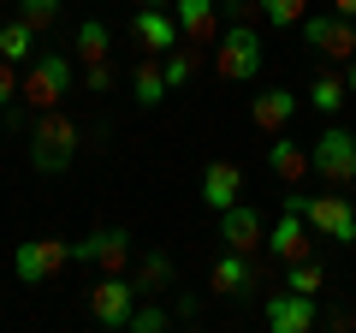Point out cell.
<instances>
[{
  "label": "cell",
  "instance_id": "13",
  "mask_svg": "<svg viewBox=\"0 0 356 333\" xmlns=\"http://www.w3.org/2000/svg\"><path fill=\"white\" fill-rule=\"evenodd\" d=\"M267 256L280 262V268L315 256V226H309L303 215H291V208H280V226H267Z\"/></svg>",
  "mask_w": 356,
  "mask_h": 333
},
{
  "label": "cell",
  "instance_id": "11",
  "mask_svg": "<svg viewBox=\"0 0 356 333\" xmlns=\"http://www.w3.org/2000/svg\"><path fill=\"white\" fill-rule=\"evenodd\" d=\"M131 36H137L143 54H172V48H184V30H178V18L166 13V6H137V13H131Z\"/></svg>",
  "mask_w": 356,
  "mask_h": 333
},
{
  "label": "cell",
  "instance_id": "19",
  "mask_svg": "<svg viewBox=\"0 0 356 333\" xmlns=\"http://www.w3.org/2000/svg\"><path fill=\"white\" fill-rule=\"evenodd\" d=\"M131 95H137V107H161L166 95H172V84H166V72H161V54H143V60L131 65Z\"/></svg>",
  "mask_w": 356,
  "mask_h": 333
},
{
  "label": "cell",
  "instance_id": "16",
  "mask_svg": "<svg viewBox=\"0 0 356 333\" xmlns=\"http://www.w3.org/2000/svg\"><path fill=\"white\" fill-rule=\"evenodd\" d=\"M208 292H220V297H243V292H255V268H250V256H243V250H220L214 268H208Z\"/></svg>",
  "mask_w": 356,
  "mask_h": 333
},
{
  "label": "cell",
  "instance_id": "1",
  "mask_svg": "<svg viewBox=\"0 0 356 333\" xmlns=\"http://www.w3.org/2000/svg\"><path fill=\"white\" fill-rule=\"evenodd\" d=\"M77 149H83V131H77V119L65 114V107H48V114H36V125H30V166L36 173H65V166L77 161Z\"/></svg>",
  "mask_w": 356,
  "mask_h": 333
},
{
  "label": "cell",
  "instance_id": "36",
  "mask_svg": "<svg viewBox=\"0 0 356 333\" xmlns=\"http://www.w3.org/2000/svg\"><path fill=\"white\" fill-rule=\"evenodd\" d=\"M137 6H172V0H137Z\"/></svg>",
  "mask_w": 356,
  "mask_h": 333
},
{
  "label": "cell",
  "instance_id": "30",
  "mask_svg": "<svg viewBox=\"0 0 356 333\" xmlns=\"http://www.w3.org/2000/svg\"><path fill=\"white\" fill-rule=\"evenodd\" d=\"M113 60H95V65H83V90H95V95H107V90H113Z\"/></svg>",
  "mask_w": 356,
  "mask_h": 333
},
{
  "label": "cell",
  "instance_id": "32",
  "mask_svg": "<svg viewBox=\"0 0 356 333\" xmlns=\"http://www.w3.org/2000/svg\"><path fill=\"white\" fill-rule=\"evenodd\" d=\"M321 327L327 333H356V316L350 309H321Z\"/></svg>",
  "mask_w": 356,
  "mask_h": 333
},
{
  "label": "cell",
  "instance_id": "25",
  "mask_svg": "<svg viewBox=\"0 0 356 333\" xmlns=\"http://www.w3.org/2000/svg\"><path fill=\"white\" fill-rule=\"evenodd\" d=\"M261 18L273 30H297L309 18V0H261Z\"/></svg>",
  "mask_w": 356,
  "mask_h": 333
},
{
  "label": "cell",
  "instance_id": "22",
  "mask_svg": "<svg viewBox=\"0 0 356 333\" xmlns=\"http://www.w3.org/2000/svg\"><path fill=\"white\" fill-rule=\"evenodd\" d=\"M36 36H42V30L36 24H24V18H6V24H0V54H6V60H13V65H24V60H36Z\"/></svg>",
  "mask_w": 356,
  "mask_h": 333
},
{
  "label": "cell",
  "instance_id": "29",
  "mask_svg": "<svg viewBox=\"0 0 356 333\" xmlns=\"http://www.w3.org/2000/svg\"><path fill=\"white\" fill-rule=\"evenodd\" d=\"M18 102H24V77H18V65L0 54V114H6V107H18Z\"/></svg>",
  "mask_w": 356,
  "mask_h": 333
},
{
  "label": "cell",
  "instance_id": "31",
  "mask_svg": "<svg viewBox=\"0 0 356 333\" xmlns=\"http://www.w3.org/2000/svg\"><path fill=\"white\" fill-rule=\"evenodd\" d=\"M255 13H261V0H220V18L226 24H250Z\"/></svg>",
  "mask_w": 356,
  "mask_h": 333
},
{
  "label": "cell",
  "instance_id": "4",
  "mask_svg": "<svg viewBox=\"0 0 356 333\" xmlns=\"http://www.w3.org/2000/svg\"><path fill=\"white\" fill-rule=\"evenodd\" d=\"M297 30H303V48L315 54V60H327V65H350L356 60V18H344V13H309Z\"/></svg>",
  "mask_w": 356,
  "mask_h": 333
},
{
  "label": "cell",
  "instance_id": "8",
  "mask_svg": "<svg viewBox=\"0 0 356 333\" xmlns=\"http://www.w3.org/2000/svg\"><path fill=\"white\" fill-rule=\"evenodd\" d=\"M72 256L89 262V268H102V274H125L131 268V232L125 226H95L89 238L72 244Z\"/></svg>",
  "mask_w": 356,
  "mask_h": 333
},
{
  "label": "cell",
  "instance_id": "35",
  "mask_svg": "<svg viewBox=\"0 0 356 333\" xmlns=\"http://www.w3.org/2000/svg\"><path fill=\"white\" fill-rule=\"evenodd\" d=\"M344 84H350V95H356V60H350V65H344Z\"/></svg>",
  "mask_w": 356,
  "mask_h": 333
},
{
  "label": "cell",
  "instance_id": "3",
  "mask_svg": "<svg viewBox=\"0 0 356 333\" xmlns=\"http://www.w3.org/2000/svg\"><path fill=\"white\" fill-rule=\"evenodd\" d=\"M267 65V48L261 36H255V24H226L214 42V72L226 77V84H250V77H261Z\"/></svg>",
  "mask_w": 356,
  "mask_h": 333
},
{
  "label": "cell",
  "instance_id": "34",
  "mask_svg": "<svg viewBox=\"0 0 356 333\" xmlns=\"http://www.w3.org/2000/svg\"><path fill=\"white\" fill-rule=\"evenodd\" d=\"M332 13H344V18H356V0H332Z\"/></svg>",
  "mask_w": 356,
  "mask_h": 333
},
{
  "label": "cell",
  "instance_id": "24",
  "mask_svg": "<svg viewBox=\"0 0 356 333\" xmlns=\"http://www.w3.org/2000/svg\"><path fill=\"white\" fill-rule=\"evenodd\" d=\"M285 286H291V292L321 297V286H327V268H321L315 256H303V262H285Z\"/></svg>",
  "mask_w": 356,
  "mask_h": 333
},
{
  "label": "cell",
  "instance_id": "5",
  "mask_svg": "<svg viewBox=\"0 0 356 333\" xmlns=\"http://www.w3.org/2000/svg\"><path fill=\"white\" fill-rule=\"evenodd\" d=\"M72 60L77 54H65V48H54V54H36L30 60V72H24V107H36V114H48V107H60L65 102V90H72Z\"/></svg>",
  "mask_w": 356,
  "mask_h": 333
},
{
  "label": "cell",
  "instance_id": "20",
  "mask_svg": "<svg viewBox=\"0 0 356 333\" xmlns=\"http://www.w3.org/2000/svg\"><path fill=\"white\" fill-rule=\"evenodd\" d=\"M172 280H178V268H172V256H161V250H149V256L131 268L137 297H161V292H172Z\"/></svg>",
  "mask_w": 356,
  "mask_h": 333
},
{
  "label": "cell",
  "instance_id": "27",
  "mask_svg": "<svg viewBox=\"0 0 356 333\" xmlns=\"http://www.w3.org/2000/svg\"><path fill=\"white\" fill-rule=\"evenodd\" d=\"M166 321H172V316H166L154 297H137V309H131L125 327H131V333H166Z\"/></svg>",
  "mask_w": 356,
  "mask_h": 333
},
{
  "label": "cell",
  "instance_id": "21",
  "mask_svg": "<svg viewBox=\"0 0 356 333\" xmlns=\"http://www.w3.org/2000/svg\"><path fill=\"white\" fill-rule=\"evenodd\" d=\"M72 54L83 65H95V60H113V30L102 24V18H83V24L72 30Z\"/></svg>",
  "mask_w": 356,
  "mask_h": 333
},
{
  "label": "cell",
  "instance_id": "9",
  "mask_svg": "<svg viewBox=\"0 0 356 333\" xmlns=\"http://www.w3.org/2000/svg\"><path fill=\"white\" fill-rule=\"evenodd\" d=\"M261 321L273 333H309V327H321V304L309 292H267V304H261Z\"/></svg>",
  "mask_w": 356,
  "mask_h": 333
},
{
  "label": "cell",
  "instance_id": "14",
  "mask_svg": "<svg viewBox=\"0 0 356 333\" xmlns=\"http://www.w3.org/2000/svg\"><path fill=\"white\" fill-rule=\"evenodd\" d=\"M232 203H243V166L232 161V155H214V161L202 166V208L226 215Z\"/></svg>",
  "mask_w": 356,
  "mask_h": 333
},
{
  "label": "cell",
  "instance_id": "2",
  "mask_svg": "<svg viewBox=\"0 0 356 333\" xmlns=\"http://www.w3.org/2000/svg\"><path fill=\"white\" fill-rule=\"evenodd\" d=\"M280 208L303 215L309 226H315L321 244H356V208H350V196H309V191L291 185V191L280 196Z\"/></svg>",
  "mask_w": 356,
  "mask_h": 333
},
{
  "label": "cell",
  "instance_id": "28",
  "mask_svg": "<svg viewBox=\"0 0 356 333\" xmlns=\"http://www.w3.org/2000/svg\"><path fill=\"white\" fill-rule=\"evenodd\" d=\"M18 18L36 24V30H54L60 24V0H18Z\"/></svg>",
  "mask_w": 356,
  "mask_h": 333
},
{
  "label": "cell",
  "instance_id": "10",
  "mask_svg": "<svg viewBox=\"0 0 356 333\" xmlns=\"http://www.w3.org/2000/svg\"><path fill=\"white\" fill-rule=\"evenodd\" d=\"M131 309H137V286H131V274H102V280L89 286V316L102 321V327H125Z\"/></svg>",
  "mask_w": 356,
  "mask_h": 333
},
{
  "label": "cell",
  "instance_id": "15",
  "mask_svg": "<svg viewBox=\"0 0 356 333\" xmlns=\"http://www.w3.org/2000/svg\"><path fill=\"white\" fill-rule=\"evenodd\" d=\"M297 107H303V102H297L291 90H261V95L250 102V125L261 131V137H280V131L297 119Z\"/></svg>",
  "mask_w": 356,
  "mask_h": 333
},
{
  "label": "cell",
  "instance_id": "23",
  "mask_svg": "<svg viewBox=\"0 0 356 333\" xmlns=\"http://www.w3.org/2000/svg\"><path fill=\"white\" fill-rule=\"evenodd\" d=\"M344 95H350V84H344L339 72H315V84H309V107H315V114H339L344 107Z\"/></svg>",
  "mask_w": 356,
  "mask_h": 333
},
{
  "label": "cell",
  "instance_id": "18",
  "mask_svg": "<svg viewBox=\"0 0 356 333\" xmlns=\"http://www.w3.org/2000/svg\"><path fill=\"white\" fill-rule=\"evenodd\" d=\"M184 42H220V0H172Z\"/></svg>",
  "mask_w": 356,
  "mask_h": 333
},
{
  "label": "cell",
  "instance_id": "12",
  "mask_svg": "<svg viewBox=\"0 0 356 333\" xmlns=\"http://www.w3.org/2000/svg\"><path fill=\"white\" fill-rule=\"evenodd\" d=\"M220 244L226 250H243V256H255V250H267V220L255 203H232L226 215H220Z\"/></svg>",
  "mask_w": 356,
  "mask_h": 333
},
{
  "label": "cell",
  "instance_id": "7",
  "mask_svg": "<svg viewBox=\"0 0 356 333\" xmlns=\"http://www.w3.org/2000/svg\"><path fill=\"white\" fill-rule=\"evenodd\" d=\"M309 161H315V173L332 185V191L356 185V131H344V125H327L315 143H309Z\"/></svg>",
  "mask_w": 356,
  "mask_h": 333
},
{
  "label": "cell",
  "instance_id": "26",
  "mask_svg": "<svg viewBox=\"0 0 356 333\" xmlns=\"http://www.w3.org/2000/svg\"><path fill=\"white\" fill-rule=\"evenodd\" d=\"M196 65H202V54H191V48H172V54H161V72H166V84L172 90H184L196 77Z\"/></svg>",
  "mask_w": 356,
  "mask_h": 333
},
{
  "label": "cell",
  "instance_id": "17",
  "mask_svg": "<svg viewBox=\"0 0 356 333\" xmlns=\"http://www.w3.org/2000/svg\"><path fill=\"white\" fill-rule=\"evenodd\" d=\"M267 173H273L280 185H303V173H315V161H309V149L297 137H285V131H280V137L267 143Z\"/></svg>",
  "mask_w": 356,
  "mask_h": 333
},
{
  "label": "cell",
  "instance_id": "33",
  "mask_svg": "<svg viewBox=\"0 0 356 333\" xmlns=\"http://www.w3.org/2000/svg\"><path fill=\"white\" fill-rule=\"evenodd\" d=\"M172 316H178V321H191V316H196V297H191V292H178V304H172Z\"/></svg>",
  "mask_w": 356,
  "mask_h": 333
},
{
  "label": "cell",
  "instance_id": "6",
  "mask_svg": "<svg viewBox=\"0 0 356 333\" xmlns=\"http://www.w3.org/2000/svg\"><path fill=\"white\" fill-rule=\"evenodd\" d=\"M72 262H77V256H72V244H65V238H24V244L13 250V274H18L24 286H48V280H60Z\"/></svg>",
  "mask_w": 356,
  "mask_h": 333
}]
</instances>
